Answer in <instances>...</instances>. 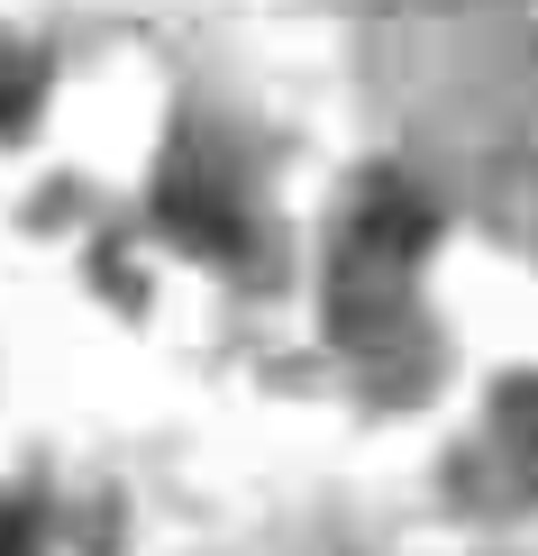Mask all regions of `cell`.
I'll list each match as a JSON object with an SVG mask.
<instances>
[{"label":"cell","instance_id":"6da1fadb","mask_svg":"<svg viewBox=\"0 0 538 556\" xmlns=\"http://www.w3.org/2000/svg\"><path fill=\"white\" fill-rule=\"evenodd\" d=\"M420 238H429V211H420L411 192H392V182H374L365 211H356V247H365V256H392V265H402Z\"/></svg>","mask_w":538,"mask_h":556},{"label":"cell","instance_id":"7a4b0ae2","mask_svg":"<svg viewBox=\"0 0 538 556\" xmlns=\"http://www.w3.org/2000/svg\"><path fill=\"white\" fill-rule=\"evenodd\" d=\"M0 556H37V520L28 511H0Z\"/></svg>","mask_w":538,"mask_h":556}]
</instances>
